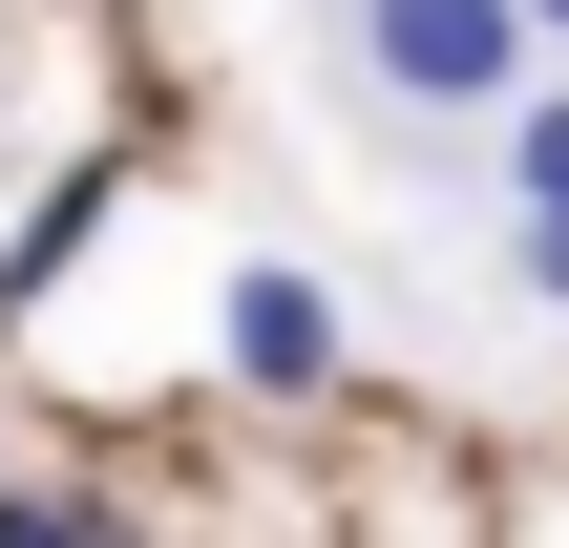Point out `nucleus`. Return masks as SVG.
<instances>
[{"mask_svg":"<svg viewBox=\"0 0 569 548\" xmlns=\"http://www.w3.org/2000/svg\"><path fill=\"white\" fill-rule=\"evenodd\" d=\"M211 359H232L253 401H338V359H359V317H338V296H317L296 253H253V275H232V317H211Z\"/></svg>","mask_w":569,"mask_h":548,"instance_id":"nucleus-2","label":"nucleus"},{"mask_svg":"<svg viewBox=\"0 0 569 548\" xmlns=\"http://www.w3.org/2000/svg\"><path fill=\"white\" fill-rule=\"evenodd\" d=\"M486 148H507V211H569V84H528Z\"/></svg>","mask_w":569,"mask_h":548,"instance_id":"nucleus-3","label":"nucleus"},{"mask_svg":"<svg viewBox=\"0 0 569 548\" xmlns=\"http://www.w3.org/2000/svg\"><path fill=\"white\" fill-rule=\"evenodd\" d=\"M507 296H549V317H569V211H507Z\"/></svg>","mask_w":569,"mask_h":548,"instance_id":"nucleus-6","label":"nucleus"},{"mask_svg":"<svg viewBox=\"0 0 569 548\" xmlns=\"http://www.w3.org/2000/svg\"><path fill=\"white\" fill-rule=\"evenodd\" d=\"M338 63H359L401 127H507V106L549 84V42H528L507 0H338Z\"/></svg>","mask_w":569,"mask_h":548,"instance_id":"nucleus-1","label":"nucleus"},{"mask_svg":"<svg viewBox=\"0 0 569 548\" xmlns=\"http://www.w3.org/2000/svg\"><path fill=\"white\" fill-rule=\"evenodd\" d=\"M84 211H106V190H42V211H21V253H0V317H21V296H42V275L84 253Z\"/></svg>","mask_w":569,"mask_h":548,"instance_id":"nucleus-4","label":"nucleus"},{"mask_svg":"<svg viewBox=\"0 0 569 548\" xmlns=\"http://www.w3.org/2000/svg\"><path fill=\"white\" fill-rule=\"evenodd\" d=\"M0 548H127L106 507H63V486H0Z\"/></svg>","mask_w":569,"mask_h":548,"instance_id":"nucleus-5","label":"nucleus"},{"mask_svg":"<svg viewBox=\"0 0 569 548\" xmlns=\"http://www.w3.org/2000/svg\"><path fill=\"white\" fill-rule=\"evenodd\" d=\"M507 21H528V42H569V0H507Z\"/></svg>","mask_w":569,"mask_h":548,"instance_id":"nucleus-7","label":"nucleus"}]
</instances>
